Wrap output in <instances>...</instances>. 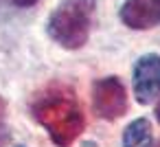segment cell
Segmentation results:
<instances>
[{
  "label": "cell",
  "mask_w": 160,
  "mask_h": 147,
  "mask_svg": "<svg viewBox=\"0 0 160 147\" xmlns=\"http://www.w3.org/2000/svg\"><path fill=\"white\" fill-rule=\"evenodd\" d=\"M33 119L48 132L51 140L59 147H68L83 132V112L75 90L64 84H53L42 90L33 105Z\"/></svg>",
  "instance_id": "1"
},
{
  "label": "cell",
  "mask_w": 160,
  "mask_h": 147,
  "mask_svg": "<svg viewBox=\"0 0 160 147\" xmlns=\"http://www.w3.org/2000/svg\"><path fill=\"white\" fill-rule=\"evenodd\" d=\"M156 119L160 121V101H158V105H156Z\"/></svg>",
  "instance_id": "9"
},
{
  "label": "cell",
  "mask_w": 160,
  "mask_h": 147,
  "mask_svg": "<svg viewBox=\"0 0 160 147\" xmlns=\"http://www.w3.org/2000/svg\"><path fill=\"white\" fill-rule=\"evenodd\" d=\"M5 112H7V105L0 97V145L7 140V127H5Z\"/></svg>",
  "instance_id": "7"
},
{
  "label": "cell",
  "mask_w": 160,
  "mask_h": 147,
  "mask_svg": "<svg viewBox=\"0 0 160 147\" xmlns=\"http://www.w3.org/2000/svg\"><path fill=\"white\" fill-rule=\"evenodd\" d=\"M94 0H64L48 18V35L64 48H81L90 35Z\"/></svg>",
  "instance_id": "2"
},
{
  "label": "cell",
  "mask_w": 160,
  "mask_h": 147,
  "mask_svg": "<svg viewBox=\"0 0 160 147\" xmlns=\"http://www.w3.org/2000/svg\"><path fill=\"white\" fill-rule=\"evenodd\" d=\"M156 147H160V145H156Z\"/></svg>",
  "instance_id": "10"
},
{
  "label": "cell",
  "mask_w": 160,
  "mask_h": 147,
  "mask_svg": "<svg viewBox=\"0 0 160 147\" xmlns=\"http://www.w3.org/2000/svg\"><path fill=\"white\" fill-rule=\"evenodd\" d=\"M92 108L101 119H118L127 110V90L118 77L99 79L92 86Z\"/></svg>",
  "instance_id": "3"
},
{
  "label": "cell",
  "mask_w": 160,
  "mask_h": 147,
  "mask_svg": "<svg viewBox=\"0 0 160 147\" xmlns=\"http://www.w3.org/2000/svg\"><path fill=\"white\" fill-rule=\"evenodd\" d=\"M121 20L134 31L156 27L160 22V0H125L121 7Z\"/></svg>",
  "instance_id": "5"
},
{
  "label": "cell",
  "mask_w": 160,
  "mask_h": 147,
  "mask_svg": "<svg viewBox=\"0 0 160 147\" xmlns=\"http://www.w3.org/2000/svg\"><path fill=\"white\" fill-rule=\"evenodd\" d=\"M123 147H151V125L147 119H136L125 127Z\"/></svg>",
  "instance_id": "6"
},
{
  "label": "cell",
  "mask_w": 160,
  "mask_h": 147,
  "mask_svg": "<svg viewBox=\"0 0 160 147\" xmlns=\"http://www.w3.org/2000/svg\"><path fill=\"white\" fill-rule=\"evenodd\" d=\"M13 5H18V7H31V5H35L38 0H11Z\"/></svg>",
  "instance_id": "8"
},
{
  "label": "cell",
  "mask_w": 160,
  "mask_h": 147,
  "mask_svg": "<svg viewBox=\"0 0 160 147\" xmlns=\"http://www.w3.org/2000/svg\"><path fill=\"white\" fill-rule=\"evenodd\" d=\"M134 94L138 103H151L160 94V55H142L134 66Z\"/></svg>",
  "instance_id": "4"
}]
</instances>
